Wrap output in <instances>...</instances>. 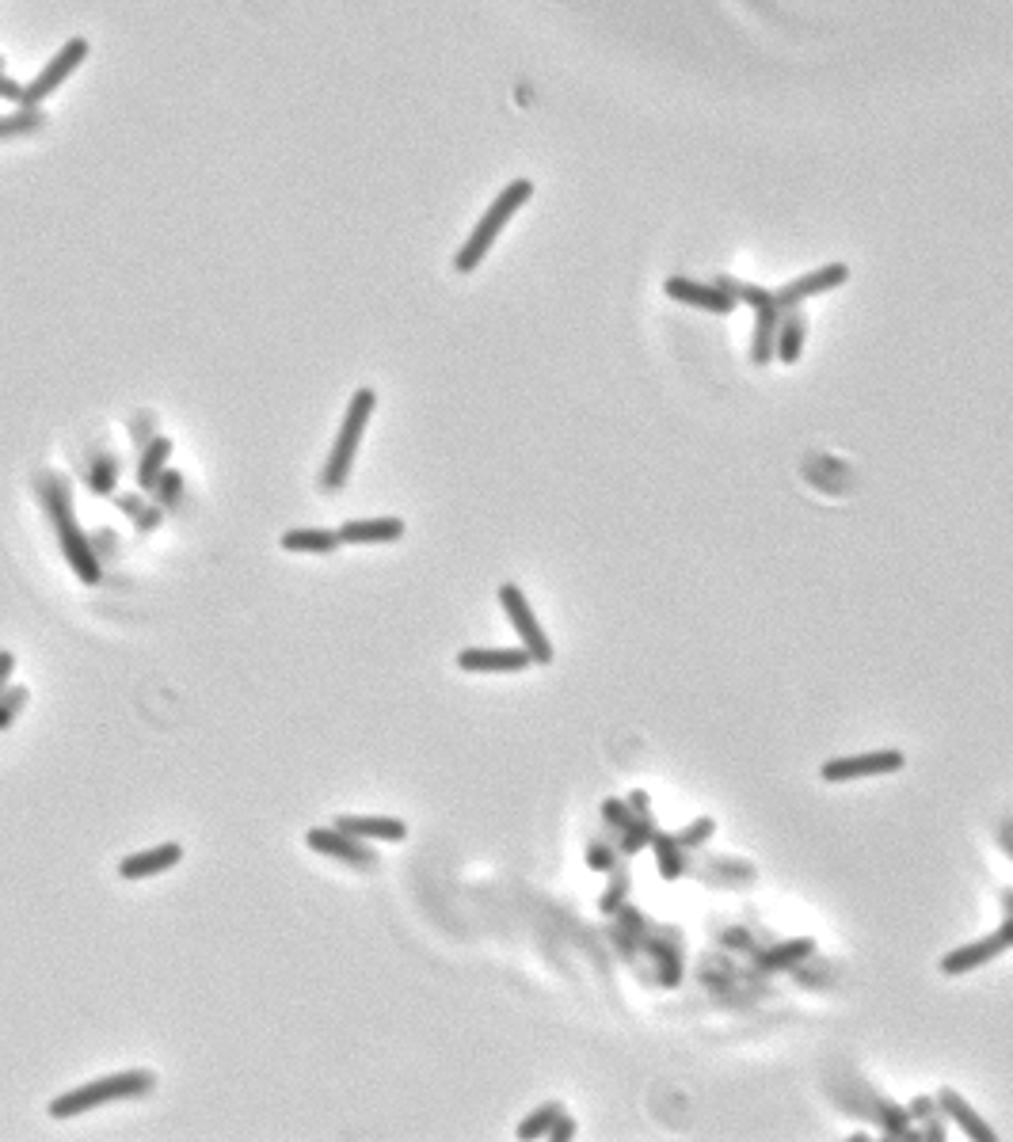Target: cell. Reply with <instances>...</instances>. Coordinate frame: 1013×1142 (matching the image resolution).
I'll return each instance as SVG.
<instances>
[{
	"mask_svg": "<svg viewBox=\"0 0 1013 1142\" xmlns=\"http://www.w3.org/2000/svg\"><path fill=\"white\" fill-rule=\"evenodd\" d=\"M530 199H534V184H530V179H514V184H506L503 191L495 195V202L484 210V218L477 221V229L469 233L466 244L458 248V255H453V271H458V274H473L480 263H484V255L492 252V244L500 240L503 229L511 226V218Z\"/></svg>",
	"mask_w": 1013,
	"mask_h": 1142,
	"instance_id": "1",
	"label": "cell"
},
{
	"mask_svg": "<svg viewBox=\"0 0 1013 1142\" xmlns=\"http://www.w3.org/2000/svg\"><path fill=\"white\" fill-rule=\"evenodd\" d=\"M153 1086H157V1078H153L149 1070H118V1075H107L100 1081H88V1086L69 1089V1093L54 1097V1101H50V1115H54V1120H73V1115L100 1109V1104L145 1097Z\"/></svg>",
	"mask_w": 1013,
	"mask_h": 1142,
	"instance_id": "2",
	"label": "cell"
},
{
	"mask_svg": "<svg viewBox=\"0 0 1013 1142\" xmlns=\"http://www.w3.org/2000/svg\"><path fill=\"white\" fill-rule=\"evenodd\" d=\"M42 500H46V506H50V518H54V530H58V541H62V553H65L69 568L81 575L84 583H100V560H96V553H92L88 537L81 534V526H76V518H73L69 484L62 476H50L46 484H42Z\"/></svg>",
	"mask_w": 1013,
	"mask_h": 1142,
	"instance_id": "3",
	"label": "cell"
},
{
	"mask_svg": "<svg viewBox=\"0 0 1013 1142\" xmlns=\"http://www.w3.org/2000/svg\"><path fill=\"white\" fill-rule=\"evenodd\" d=\"M374 408H377V392L374 389H358L355 397H351L347 416H343V427H340L336 442H332V458H328V465H324V476H321L324 492H343L351 469H355L358 446H363V434H366V423H370Z\"/></svg>",
	"mask_w": 1013,
	"mask_h": 1142,
	"instance_id": "4",
	"label": "cell"
},
{
	"mask_svg": "<svg viewBox=\"0 0 1013 1142\" xmlns=\"http://www.w3.org/2000/svg\"><path fill=\"white\" fill-rule=\"evenodd\" d=\"M720 286L735 297V305H751L754 308V339H751V358L754 366H770L774 358V339H777V324H781V305L777 294H770L766 286H754V282L740 279H724Z\"/></svg>",
	"mask_w": 1013,
	"mask_h": 1142,
	"instance_id": "5",
	"label": "cell"
},
{
	"mask_svg": "<svg viewBox=\"0 0 1013 1142\" xmlns=\"http://www.w3.org/2000/svg\"><path fill=\"white\" fill-rule=\"evenodd\" d=\"M84 62H88V39H69L62 50H58L54 57L46 62V69H42L39 76L23 88V107H42L50 96H54L58 88L69 81V76L76 73Z\"/></svg>",
	"mask_w": 1013,
	"mask_h": 1142,
	"instance_id": "6",
	"label": "cell"
},
{
	"mask_svg": "<svg viewBox=\"0 0 1013 1142\" xmlns=\"http://www.w3.org/2000/svg\"><path fill=\"white\" fill-rule=\"evenodd\" d=\"M500 606H503L506 621L514 625V632H519L522 648L530 651V659H534V663H541V667L553 663V643H549L545 629L537 625L534 609H530V603H526V595H522V590L514 587V583H503V587H500Z\"/></svg>",
	"mask_w": 1013,
	"mask_h": 1142,
	"instance_id": "7",
	"label": "cell"
},
{
	"mask_svg": "<svg viewBox=\"0 0 1013 1142\" xmlns=\"http://www.w3.org/2000/svg\"><path fill=\"white\" fill-rule=\"evenodd\" d=\"M305 846L313 849V853H324V857H332V861L351 865V869H366V872L377 869V853H374V849L366 846L363 838L340 830L336 823H332V827H313L305 835Z\"/></svg>",
	"mask_w": 1013,
	"mask_h": 1142,
	"instance_id": "8",
	"label": "cell"
},
{
	"mask_svg": "<svg viewBox=\"0 0 1013 1142\" xmlns=\"http://www.w3.org/2000/svg\"><path fill=\"white\" fill-rule=\"evenodd\" d=\"M907 766L904 751H873V754H849V758H831L819 766V777L831 785H843V780H861V777H880V773H899Z\"/></svg>",
	"mask_w": 1013,
	"mask_h": 1142,
	"instance_id": "9",
	"label": "cell"
},
{
	"mask_svg": "<svg viewBox=\"0 0 1013 1142\" xmlns=\"http://www.w3.org/2000/svg\"><path fill=\"white\" fill-rule=\"evenodd\" d=\"M1010 944H1013V895H1006V925H1002L999 933H991V937L949 952V956L941 960V975H968V972H975V967L986 964V960L1002 956Z\"/></svg>",
	"mask_w": 1013,
	"mask_h": 1142,
	"instance_id": "10",
	"label": "cell"
},
{
	"mask_svg": "<svg viewBox=\"0 0 1013 1142\" xmlns=\"http://www.w3.org/2000/svg\"><path fill=\"white\" fill-rule=\"evenodd\" d=\"M846 282H849L846 263H827V268H815L808 274H801V279H793L789 286H781L777 305H781V313H793V308H801V302H808V297H815V294H827V290L846 286Z\"/></svg>",
	"mask_w": 1013,
	"mask_h": 1142,
	"instance_id": "11",
	"label": "cell"
},
{
	"mask_svg": "<svg viewBox=\"0 0 1013 1142\" xmlns=\"http://www.w3.org/2000/svg\"><path fill=\"white\" fill-rule=\"evenodd\" d=\"M664 294L671 297V302H678V305H690V308H701V313H717V316H728L735 308V297L728 294L724 286L693 282V279H682V274H671V279L664 282Z\"/></svg>",
	"mask_w": 1013,
	"mask_h": 1142,
	"instance_id": "12",
	"label": "cell"
},
{
	"mask_svg": "<svg viewBox=\"0 0 1013 1142\" xmlns=\"http://www.w3.org/2000/svg\"><path fill=\"white\" fill-rule=\"evenodd\" d=\"M534 663L526 648H466L458 667L469 674H519Z\"/></svg>",
	"mask_w": 1013,
	"mask_h": 1142,
	"instance_id": "13",
	"label": "cell"
},
{
	"mask_svg": "<svg viewBox=\"0 0 1013 1142\" xmlns=\"http://www.w3.org/2000/svg\"><path fill=\"white\" fill-rule=\"evenodd\" d=\"M938 1112L949 1115V1120L957 1123V1128L964 1131V1135L972 1139V1142H999V1135H994L991 1123H986L983 1115L957 1093V1089H941V1093H938Z\"/></svg>",
	"mask_w": 1013,
	"mask_h": 1142,
	"instance_id": "14",
	"label": "cell"
},
{
	"mask_svg": "<svg viewBox=\"0 0 1013 1142\" xmlns=\"http://www.w3.org/2000/svg\"><path fill=\"white\" fill-rule=\"evenodd\" d=\"M405 537V518H347L340 526L343 545H385Z\"/></svg>",
	"mask_w": 1013,
	"mask_h": 1142,
	"instance_id": "15",
	"label": "cell"
},
{
	"mask_svg": "<svg viewBox=\"0 0 1013 1142\" xmlns=\"http://www.w3.org/2000/svg\"><path fill=\"white\" fill-rule=\"evenodd\" d=\"M179 861H184V846H176V841H165V846L145 849V853H130L123 865H118V872H123V880H145V876H157V872L176 869Z\"/></svg>",
	"mask_w": 1013,
	"mask_h": 1142,
	"instance_id": "16",
	"label": "cell"
},
{
	"mask_svg": "<svg viewBox=\"0 0 1013 1142\" xmlns=\"http://www.w3.org/2000/svg\"><path fill=\"white\" fill-rule=\"evenodd\" d=\"M340 830L355 838H382V841H405L408 838V823L393 819V815H340L336 819Z\"/></svg>",
	"mask_w": 1013,
	"mask_h": 1142,
	"instance_id": "17",
	"label": "cell"
},
{
	"mask_svg": "<svg viewBox=\"0 0 1013 1142\" xmlns=\"http://www.w3.org/2000/svg\"><path fill=\"white\" fill-rule=\"evenodd\" d=\"M286 553H313V556H328L343 545L340 530H316V526H302V530H286L279 541Z\"/></svg>",
	"mask_w": 1013,
	"mask_h": 1142,
	"instance_id": "18",
	"label": "cell"
},
{
	"mask_svg": "<svg viewBox=\"0 0 1013 1142\" xmlns=\"http://www.w3.org/2000/svg\"><path fill=\"white\" fill-rule=\"evenodd\" d=\"M804 316L796 313H785V321L777 324V339H774V358L777 363H785V366H793L796 358H801V350H804Z\"/></svg>",
	"mask_w": 1013,
	"mask_h": 1142,
	"instance_id": "19",
	"label": "cell"
},
{
	"mask_svg": "<svg viewBox=\"0 0 1013 1142\" xmlns=\"http://www.w3.org/2000/svg\"><path fill=\"white\" fill-rule=\"evenodd\" d=\"M168 458H171L168 438H149V446L142 450V465H137V488H142V492H153V484H157V476L165 472Z\"/></svg>",
	"mask_w": 1013,
	"mask_h": 1142,
	"instance_id": "20",
	"label": "cell"
},
{
	"mask_svg": "<svg viewBox=\"0 0 1013 1142\" xmlns=\"http://www.w3.org/2000/svg\"><path fill=\"white\" fill-rule=\"evenodd\" d=\"M815 949L812 937H796V941H785V944H774V949H766L759 956V967L762 972H781V967H793V964H801L804 956Z\"/></svg>",
	"mask_w": 1013,
	"mask_h": 1142,
	"instance_id": "21",
	"label": "cell"
},
{
	"mask_svg": "<svg viewBox=\"0 0 1013 1142\" xmlns=\"http://www.w3.org/2000/svg\"><path fill=\"white\" fill-rule=\"evenodd\" d=\"M42 123H46L42 107H15L12 115H0V142H4V137H20V134L42 130Z\"/></svg>",
	"mask_w": 1013,
	"mask_h": 1142,
	"instance_id": "22",
	"label": "cell"
},
{
	"mask_svg": "<svg viewBox=\"0 0 1013 1142\" xmlns=\"http://www.w3.org/2000/svg\"><path fill=\"white\" fill-rule=\"evenodd\" d=\"M556 1115H564V1109H561V1101H549V1104H541V1109H537V1112H530V1115H526V1120H522V1123H519V1131H514V1135H519L522 1142H530V1139H541V1135H549V1128H553V1123H556Z\"/></svg>",
	"mask_w": 1013,
	"mask_h": 1142,
	"instance_id": "23",
	"label": "cell"
},
{
	"mask_svg": "<svg viewBox=\"0 0 1013 1142\" xmlns=\"http://www.w3.org/2000/svg\"><path fill=\"white\" fill-rule=\"evenodd\" d=\"M651 841H656V865H659V876H664V880H678V876H682V869H686V865H682V853H678V849H682V846H678V838H675V835H656Z\"/></svg>",
	"mask_w": 1013,
	"mask_h": 1142,
	"instance_id": "24",
	"label": "cell"
},
{
	"mask_svg": "<svg viewBox=\"0 0 1013 1142\" xmlns=\"http://www.w3.org/2000/svg\"><path fill=\"white\" fill-rule=\"evenodd\" d=\"M118 484V461L115 458H96L88 465V488L96 495H111Z\"/></svg>",
	"mask_w": 1013,
	"mask_h": 1142,
	"instance_id": "25",
	"label": "cell"
},
{
	"mask_svg": "<svg viewBox=\"0 0 1013 1142\" xmlns=\"http://www.w3.org/2000/svg\"><path fill=\"white\" fill-rule=\"evenodd\" d=\"M656 838V827H651V815H637V819L625 827V838H622V853H637L640 846H648V841Z\"/></svg>",
	"mask_w": 1013,
	"mask_h": 1142,
	"instance_id": "26",
	"label": "cell"
},
{
	"mask_svg": "<svg viewBox=\"0 0 1013 1142\" xmlns=\"http://www.w3.org/2000/svg\"><path fill=\"white\" fill-rule=\"evenodd\" d=\"M712 830H717V823H712V819H693L690 827L678 830L675 838H678V846H682V849H698L701 841L712 838Z\"/></svg>",
	"mask_w": 1013,
	"mask_h": 1142,
	"instance_id": "27",
	"label": "cell"
},
{
	"mask_svg": "<svg viewBox=\"0 0 1013 1142\" xmlns=\"http://www.w3.org/2000/svg\"><path fill=\"white\" fill-rule=\"evenodd\" d=\"M603 815H606L609 827H617V830H625L633 819H637V815H633V807L622 804V800H606V804H603Z\"/></svg>",
	"mask_w": 1013,
	"mask_h": 1142,
	"instance_id": "28",
	"label": "cell"
},
{
	"mask_svg": "<svg viewBox=\"0 0 1013 1142\" xmlns=\"http://www.w3.org/2000/svg\"><path fill=\"white\" fill-rule=\"evenodd\" d=\"M179 488H184V476H179V472H168V469H165V472L157 476V484H153V492H157L165 503H176Z\"/></svg>",
	"mask_w": 1013,
	"mask_h": 1142,
	"instance_id": "29",
	"label": "cell"
},
{
	"mask_svg": "<svg viewBox=\"0 0 1013 1142\" xmlns=\"http://www.w3.org/2000/svg\"><path fill=\"white\" fill-rule=\"evenodd\" d=\"M549 1139H553V1142H568V1139H575V1120H568V1115H556V1123L549 1128Z\"/></svg>",
	"mask_w": 1013,
	"mask_h": 1142,
	"instance_id": "30",
	"label": "cell"
},
{
	"mask_svg": "<svg viewBox=\"0 0 1013 1142\" xmlns=\"http://www.w3.org/2000/svg\"><path fill=\"white\" fill-rule=\"evenodd\" d=\"M587 865H591V869H598V872H606V869H614V853H609L606 846H591Z\"/></svg>",
	"mask_w": 1013,
	"mask_h": 1142,
	"instance_id": "31",
	"label": "cell"
},
{
	"mask_svg": "<svg viewBox=\"0 0 1013 1142\" xmlns=\"http://www.w3.org/2000/svg\"><path fill=\"white\" fill-rule=\"evenodd\" d=\"M0 99H8V103H15V107H23V88L15 81H8L4 73H0Z\"/></svg>",
	"mask_w": 1013,
	"mask_h": 1142,
	"instance_id": "32",
	"label": "cell"
},
{
	"mask_svg": "<svg viewBox=\"0 0 1013 1142\" xmlns=\"http://www.w3.org/2000/svg\"><path fill=\"white\" fill-rule=\"evenodd\" d=\"M907 1112H911V1120H922V1115L930 1120V1115L938 1112V1101H926V1097H915V1101L907 1104Z\"/></svg>",
	"mask_w": 1013,
	"mask_h": 1142,
	"instance_id": "33",
	"label": "cell"
},
{
	"mask_svg": "<svg viewBox=\"0 0 1013 1142\" xmlns=\"http://www.w3.org/2000/svg\"><path fill=\"white\" fill-rule=\"evenodd\" d=\"M625 883H629V880H625V876H617V880H614V888H609V895L603 899V910H606V914H614L617 899L625 895Z\"/></svg>",
	"mask_w": 1013,
	"mask_h": 1142,
	"instance_id": "34",
	"label": "cell"
},
{
	"mask_svg": "<svg viewBox=\"0 0 1013 1142\" xmlns=\"http://www.w3.org/2000/svg\"><path fill=\"white\" fill-rule=\"evenodd\" d=\"M0 701H4L12 712H20L23 709V701H28V690L23 685H15V690H8V693H0Z\"/></svg>",
	"mask_w": 1013,
	"mask_h": 1142,
	"instance_id": "35",
	"label": "cell"
},
{
	"mask_svg": "<svg viewBox=\"0 0 1013 1142\" xmlns=\"http://www.w3.org/2000/svg\"><path fill=\"white\" fill-rule=\"evenodd\" d=\"M15 671V656L12 651H0V693H4V685H8V678H12Z\"/></svg>",
	"mask_w": 1013,
	"mask_h": 1142,
	"instance_id": "36",
	"label": "cell"
},
{
	"mask_svg": "<svg viewBox=\"0 0 1013 1142\" xmlns=\"http://www.w3.org/2000/svg\"><path fill=\"white\" fill-rule=\"evenodd\" d=\"M926 1128H930V1131H926V1142H946V1131H941V1123L938 1120H933V1115H930V1123H926Z\"/></svg>",
	"mask_w": 1013,
	"mask_h": 1142,
	"instance_id": "37",
	"label": "cell"
},
{
	"mask_svg": "<svg viewBox=\"0 0 1013 1142\" xmlns=\"http://www.w3.org/2000/svg\"><path fill=\"white\" fill-rule=\"evenodd\" d=\"M629 807H633V811H648V793H633V800H629Z\"/></svg>",
	"mask_w": 1013,
	"mask_h": 1142,
	"instance_id": "38",
	"label": "cell"
},
{
	"mask_svg": "<svg viewBox=\"0 0 1013 1142\" xmlns=\"http://www.w3.org/2000/svg\"><path fill=\"white\" fill-rule=\"evenodd\" d=\"M1002 846H1006V853L1013 857V823H1006V827H1002Z\"/></svg>",
	"mask_w": 1013,
	"mask_h": 1142,
	"instance_id": "39",
	"label": "cell"
},
{
	"mask_svg": "<svg viewBox=\"0 0 1013 1142\" xmlns=\"http://www.w3.org/2000/svg\"><path fill=\"white\" fill-rule=\"evenodd\" d=\"M12 716H15V712H12V709H8V705H4V701H0V732H4V727H8V724H12Z\"/></svg>",
	"mask_w": 1013,
	"mask_h": 1142,
	"instance_id": "40",
	"label": "cell"
},
{
	"mask_svg": "<svg viewBox=\"0 0 1013 1142\" xmlns=\"http://www.w3.org/2000/svg\"><path fill=\"white\" fill-rule=\"evenodd\" d=\"M0 69H4V57H0Z\"/></svg>",
	"mask_w": 1013,
	"mask_h": 1142,
	"instance_id": "41",
	"label": "cell"
}]
</instances>
